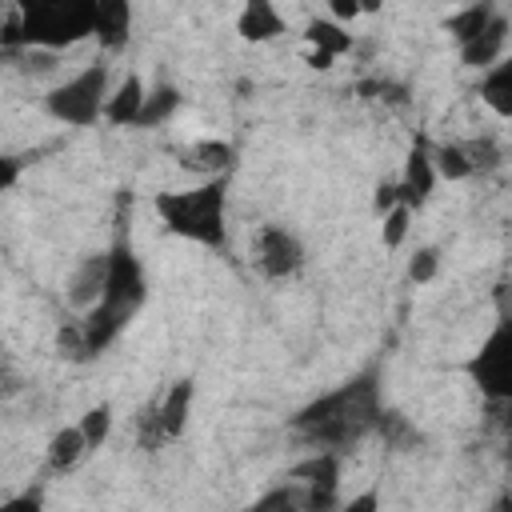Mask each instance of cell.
<instances>
[{"label": "cell", "instance_id": "16", "mask_svg": "<svg viewBox=\"0 0 512 512\" xmlns=\"http://www.w3.org/2000/svg\"><path fill=\"white\" fill-rule=\"evenodd\" d=\"M304 44H308V52H316V56H328V60H340V56H348L352 48H356V36H352V28H344V24H336L332 16H312L308 24H304Z\"/></svg>", "mask_w": 512, "mask_h": 512}, {"label": "cell", "instance_id": "26", "mask_svg": "<svg viewBox=\"0 0 512 512\" xmlns=\"http://www.w3.org/2000/svg\"><path fill=\"white\" fill-rule=\"evenodd\" d=\"M436 272H440V252H436V248H416L412 260H408V276H412L416 284H432Z\"/></svg>", "mask_w": 512, "mask_h": 512}, {"label": "cell", "instance_id": "3", "mask_svg": "<svg viewBox=\"0 0 512 512\" xmlns=\"http://www.w3.org/2000/svg\"><path fill=\"white\" fill-rule=\"evenodd\" d=\"M152 208L164 224V232L200 244V248H224L228 244V176L224 180H196L184 188H164L152 196Z\"/></svg>", "mask_w": 512, "mask_h": 512}, {"label": "cell", "instance_id": "21", "mask_svg": "<svg viewBox=\"0 0 512 512\" xmlns=\"http://www.w3.org/2000/svg\"><path fill=\"white\" fill-rule=\"evenodd\" d=\"M240 512H304V492L296 480H284L268 492H260L252 504H244Z\"/></svg>", "mask_w": 512, "mask_h": 512}, {"label": "cell", "instance_id": "22", "mask_svg": "<svg viewBox=\"0 0 512 512\" xmlns=\"http://www.w3.org/2000/svg\"><path fill=\"white\" fill-rule=\"evenodd\" d=\"M492 16H496V8H492V4H468V8L452 12V16H448V32H452L456 48H460V44H468L472 36H480V32L492 24Z\"/></svg>", "mask_w": 512, "mask_h": 512}, {"label": "cell", "instance_id": "28", "mask_svg": "<svg viewBox=\"0 0 512 512\" xmlns=\"http://www.w3.org/2000/svg\"><path fill=\"white\" fill-rule=\"evenodd\" d=\"M0 512H44V492L40 488H24V492L8 496L0 504Z\"/></svg>", "mask_w": 512, "mask_h": 512}, {"label": "cell", "instance_id": "4", "mask_svg": "<svg viewBox=\"0 0 512 512\" xmlns=\"http://www.w3.org/2000/svg\"><path fill=\"white\" fill-rule=\"evenodd\" d=\"M96 36V0H32L20 4L16 52H64ZM12 52V56H16Z\"/></svg>", "mask_w": 512, "mask_h": 512}, {"label": "cell", "instance_id": "12", "mask_svg": "<svg viewBox=\"0 0 512 512\" xmlns=\"http://www.w3.org/2000/svg\"><path fill=\"white\" fill-rule=\"evenodd\" d=\"M284 12L272 4V0H248L240 12H236V36L244 44H272L284 36Z\"/></svg>", "mask_w": 512, "mask_h": 512}, {"label": "cell", "instance_id": "23", "mask_svg": "<svg viewBox=\"0 0 512 512\" xmlns=\"http://www.w3.org/2000/svg\"><path fill=\"white\" fill-rule=\"evenodd\" d=\"M176 108H180V88H176V84H156V88H148L144 116H140L136 128H156V124H164Z\"/></svg>", "mask_w": 512, "mask_h": 512}, {"label": "cell", "instance_id": "17", "mask_svg": "<svg viewBox=\"0 0 512 512\" xmlns=\"http://www.w3.org/2000/svg\"><path fill=\"white\" fill-rule=\"evenodd\" d=\"M132 36V8L128 0H96V44L104 52H120Z\"/></svg>", "mask_w": 512, "mask_h": 512}, {"label": "cell", "instance_id": "14", "mask_svg": "<svg viewBox=\"0 0 512 512\" xmlns=\"http://www.w3.org/2000/svg\"><path fill=\"white\" fill-rule=\"evenodd\" d=\"M232 160L236 152L228 140H192L188 148H180V168H188L196 180H224Z\"/></svg>", "mask_w": 512, "mask_h": 512}, {"label": "cell", "instance_id": "13", "mask_svg": "<svg viewBox=\"0 0 512 512\" xmlns=\"http://www.w3.org/2000/svg\"><path fill=\"white\" fill-rule=\"evenodd\" d=\"M456 52H460V64H464V68H472V72H488L496 60L508 56V20L496 12L492 24H488L480 36H472L468 44H460Z\"/></svg>", "mask_w": 512, "mask_h": 512}, {"label": "cell", "instance_id": "2", "mask_svg": "<svg viewBox=\"0 0 512 512\" xmlns=\"http://www.w3.org/2000/svg\"><path fill=\"white\" fill-rule=\"evenodd\" d=\"M148 300V276H144V264L140 256L132 252L128 240H116L108 248V284H104V296L96 300V308H88L72 328H68V340L76 348V356H96L104 352L108 344L120 340V332L136 320V312L144 308Z\"/></svg>", "mask_w": 512, "mask_h": 512}, {"label": "cell", "instance_id": "20", "mask_svg": "<svg viewBox=\"0 0 512 512\" xmlns=\"http://www.w3.org/2000/svg\"><path fill=\"white\" fill-rule=\"evenodd\" d=\"M432 160H436L440 180H452V184H460V180H468V176L480 172L476 160H472V152H468V144H456V140L432 144Z\"/></svg>", "mask_w": 512, "mask_h": 512}, {"label": "cell", "instance_id": "19", "mask_svg": "<svg viewBox=\"0 0 512 512\" xmlns=\"http://www.w3.org/2000/svg\"><path fill=\"white\" fill-rule=\"evenodd\" d=\"M88 452H92V448H88V440H84L80 424H64V428H56V432H52V440H48V448H44V464H48V472L68 476V472H72Z\"/></svg>", "mask_w": 512, "mask_h": 512}, {"label": "cell", "instance_id": "7", "mask_svg": "<svg viewBox=\"0 0 512 512\" xmlns=\"http://www.w3.org/2000/svg\"><path fill=\"white\" fill-rule=\"evenodd\" d=\"M304 240L284 224H260L252 236V264L264 280H292L304 268Z\"/></svg>", "mask_w": 512, "mask_h": 512}, {"label": "cell", "instance_id": "27", "mask_svg": "<svg viewBox=\"0 0 512 512\" xmlns=\"http://www.w3.org/2000/svg\"><path fill=\"white\" fill-rule=\"evenodd\" d=\"M340 512H384V492H380V484H368V488L352 492V496L340 504Z\"/></svg>", "mask_w": 512, "mask_h": 512}, {"label": "cell", "instance_id": "1", "mask_svg": "<svg viewBox=\"0 0 512 512\" xmlns=\"http://www.w3.org/2000/svg\"><path fill=\"white\" fill-rule=\"evenodd\" d=\"M288 424L316 452H344V448L360 444L376 424H384L380 376L376 372H360V376L344 380L340 388L320 392Z\"/></svg>", "mask_w": 512, "mask_h": 512}, {"label": "cell", "instance_id": "9", "mask_svg": "<svg viewBox=\"0 0 512 512\" xmlns=\"http://www.w3.org/2000/svg\"><path fill=\"white\" fill-rule=\"evenodd\" d=\"M436 184H440V172H436V160H432V144H428V140H416V144L408 148L404 164H400V176H396L400 204L412 208V212H420V208L432 200Z\"/></svg>", "mask_w": 512, "mask_h": 512}, {"label": "cell", "instance_id": "15", "mask_svg": "<svg viewBox=\"0 0 512 512\" xmlns=\"http://www.w3.org/2000/svg\"><path fill=\"white\" fill-rule=\"evenodd\" d=\"M476 96H480V104H484L496 120H512V52H508L504 60H496L488 72H480Z\"/></svg>", "mask_w": 512, "mask_h": 512}, {"label": "cell", "instance_id": "25", "mask_svg": "<svg viewBox=\"0 0 512 512\" xmlns=\"http://www.w3.org/2000/svg\"><path fill=\"white\" fill-rule=\"evenodd\" d=\"M112 420H116V416H112V404H92V408H88V412L76 420L92 452L108 444V436H112Z\"/></svg>", "mask_w": 512, "mask_h": 512}, {"label": "cell", "instance_id": "5", "mask_svg": "<svg viewBox=\"0 0 512 512\" xmlns=\"http://www.w3.org/2000/svg\"><path fill=\"white\" fill-rule=\"evenodd\" d=\"M108 100H112V72L104 60H88L84 68H76L72 76L56 80L44 92V112L68 128H92L96 120H104Z\"/></svg>", "mask_w": 512, "mask_h": 512}, {"label": "cell", "instance_id": "10", "mask_svg": "<svg viewBox=\"0 0 512 512\" xmlns=\"http://www.w3.org/2000/svg\"><path fill=\"white\" fill-rule=\"evenodd\" d=\"M104 284H108V248L84 256V260L68 272V280H64V300L84 316V312L96 308V300L104 296Z\"/></svg>", "mask_w": 512, "mask_h": 512}, {"label": "cell", "instance_id": "11", "mask_svg": "<svg viewBox=\"0 0 512 512\" xmlns=\"http://www.w3.org/2000/svg\"><path fill=\"white\" fill-rule=\"evenodd\" d=\"M192 404H196V384L192 380H172L164 392L152 396V408H156V420H160L164 440H180L188 432Z\"/></svg>", "mask_w": 512, "mask_h": 512}, {"label": "cell", "instance_id": "8", "mask_svg": "<svg viewBox=\"0 0 512 512\" xmlns=\"http://www.w3.org/2000/svg\"><path fill=\"white\" fill-rule=\"evenodd\" d=\"M288 480L300 484L304 512H340V452H312L288 472Z\"/></svg>", "mask_w": 512, "mask_h": 512}, {"label": "cell", "instance_id": "24", "mask_svg": "<svg viewBox=\"0 0 512 512\" xmlns=\"http://www.w3.org/2000/svg\"><path fill=\"white\" fill-rule=\"evenodd\" d=\"M412 208H404V204H396L392 212H384L380 216V244H384V252H396V248H404V240H408V232H412Z\"/></svg>", "mask_w": 512, "mask_h": 512}, {"label": "cell", "instance_id": "29", "mask_svg": "<svg viewBox=\"0 0 512 512\" xmlns=\"http://www.w3.org/2000/svg\"><path fill=\"white\" fill-rule=\"evenodd\" d=\"M324 16H332L336 24H344V28H352L360 16H364V4L360 0H332L328 8H324Z\"/></svg>", "mask_w": 512, "mask_h": 512}, {"label": "cell", "instance_id": "30", "mask_svg": "<svg viewBox=\"0 0 512 512\" xmlns=\"http://www.w3.org/2000/svg\"><path fill=\"white\" fill-rule=\"evenodd\" d=\"M500 424H504V432L512 436V404H504V408H500Z\"/></svg>", "mask_w": 512, "mask_h": 512}, {"label": "cell", "instance_id": "18", "mask_svg": "<svg viewBox=\"0 0 512 512\" xmlns=\"http://www.w3.org/2000/svg\"><path fill=\"white\" fill-rule=\"evenodd\" d=\"M144 100H148V88H144V80L132 72V76H124V80L112 88V100H108V108H104V120H108L112 128H136L140 116H144Z\"/></svg>", "mask_w": 512, "mask_h": 512}, {"label": "cell", "instance_id": "6", "mask_svg": "<svg viewBox=\"0 0 512 512\" xmlns=\"http://www.w3.org/2000/svg\"><path fill=\"white\" fill-rule=\"evenodd\" d=\"M464 376L472 388L492 404L504 408L512 404V308H500L476 352L464 360Z\"/></svg>", "mask_w": 512, "mask_h": 512}]
</instances>
